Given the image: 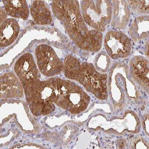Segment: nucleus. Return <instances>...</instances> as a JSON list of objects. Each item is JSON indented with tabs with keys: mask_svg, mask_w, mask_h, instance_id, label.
<instances>
[{
	"mask_svg": "<svg viewBox=\"0 0 149 149\" xmlns=\"http://www.w3.org/2000/svg\"><path fill=\"white\" fill-rule=\"evenodd\" d=\"M52 10L56 18L63 23L70 39L80 49L97 52L102 48L103 34L85 22L79 1H54Z\"/></svg>",
	"mask_w": 149,
	"mask_h": 149,
	"instance_id": "nucleus-1",
	"label": "nucleus"
},
{
	"mask_svg": "<svg viewBox=\"0 0 149 149\" xmlns=\"http://www.w3.org/2000/svg\"><path fill=\"white\" fill-rule=\"evenodd\" d=\"M64 69L65 76L68 78L79 82L98 97L104 98L107 75L98 72L92 64L81 63L75 57L70 55L65 60Z\"/></svg>",
	"mask_w": 149,
	"mask_h": 149,
	"instance_id": "nucleus-2",
	"label": "nucleus"
},
{
	"mask_svg": "<svg viewBox=\"0 0 149 149\" xmlns=\"http://www.w3.org/2000/svg\"><path fill=\"white\" fill-rule=\"evenodd\" d=\"M81 13L85 22L95 30L104 32L112 18L111 1H80Z\"/></svg>",
	"mask_w": 149,
	"mask_h": 149,
	"instance_id": "nucleus-3",
	"label": "nucleus"
},
{
	"mask_svg": "<svg viewBox=\"0 0 149 149\" xmlns=\"http://www.w3.org/2000/svg\"><path fill=\"white\" fill-rule=\"evenodd\" d=\"M35 54L38 68L44 75L51 77L62 72L64 66L51 46L39 45L36 49Z\"/></svg>",
	"mask_w": 149,
	"mask_h": 149,
	"instance_id": "nucleus-4",
	"label": "nucleus"
},
{
	"mask_svg": "<svg viewBox=\"0 0 149 149\" xmlns=\"http://www.w3.org/2000/svg\"><path fill=\"white\" fill-rule=\"evenodd\" d=\"M104 44L108 55L113 59L126 58L131 54V41L121 32L113 30L108 31L104 39Z\"/></svg>",
	"mask_w": 149,
	"mask_h": 149,
	"instance_id": "nucleus-5",
	"label": "nucleus"
},
{
	"mask_svg": "<svg viewBox=\"0 0 149 149\" xmlns=\"http://www.w3.org/2000/svg\"><path fill=\"white\" fill-rule=\"evenodd\" d=\"M14 70L24 88L32 86L40 81L39 69L31 54L26 53L17 61Z\"/></svg>",
	"mask_w": 149,
	"mask_h": 149,
	"instance_id": "nucleus-6",
	"label": "nucleus"
},
{
	"mask_svg": "<svg viewBox=\"0 0 149 149\" xmlns=\"http://www.w3.org/2000/svg\"><path fill=\"white\" fill-rule=\"evenodd\" d=\"M112 27L124 30L130 21L131 11L127 1H112Z\"/></svg>",
	"mask_w": 149,
	"mask_h": 149,
	"instance_id": "nucleus-7",
	"label": "nucleus"
},
{
	"mask_svg": "<svg viewBox=\"0 0 149 149\" xmlns=\"http://www.w3.org/2000/svg\"><path fill=\"white\" fill-rule=\"evenodd\" d=\"M90 100L87 94L74 84L69 94L66 109L72 113H78L86 108Z\"/></svg>",
	"mask_w": 149,
	"mask_h": 149,
	"instance_id": "nucleus-8",
	"label": "nucleus"
},
{
	"mask_svg": "<svg viewBox=\"0 0 149 149\" xmlns=\"http://www.w3.org/2000/svg\"><path fill=\"white\" fill-rule=\"evenodd\" d=\"M20 27L14 18H8L1 23V47H8L13 44L18 37Z\"/></svg>",
	"mask_w": 149,
	"mask_h": 149,
	"instance_id": "nucleus-9",
	"label": "nucleus"
},
{
	"mask_svg": "<svg viewBox=\"0 0 149 149\" xmlns=\"http://www.w3.org/2000/svg\"><path fill=\"white\" fill-rule=\"evenodd\" d=\"M34 22L40 25H50L52 21L51 11L44 1H33L30 9Z\"/></svg>",
	"mask_w": 149,
	"mask_h": 149,
	"instance_id": "nucleus-10",
	"label": "nucleus"
},
{
	"mask_svg": "<svg viewBox=\"0 0 149 149\" xmlns=\"http://www.w3.org/2000/svg\"><path fill=\"white\" fill-rule=\"evenodd\" d=\"M130 67L132 74L138 81L148 85V60L142 56H136L130 61Z\"/></svg>",
	"mask_w": 149,
	"mask_h": 149,
	"instance_id": "nucleus-11",
	"label": "nucleus"
},
{
	"mask_svg": "<svg viewBox=\"0 0 149 149\" xmlns=\"http://www.w3.org/2000/svg\"><path fill=\"white\" fill-rule=\"evenodd\" d=\"M2 2L5 11L9 16L24 20L29 18L30 10L26 1L3 0Z\"/></svg>",
	"mask_w": 149,
	"mask_h": 149,
	"instance_id": "nucleus-12",
	"label": "nucleus"
},
{
	"mask_svg": "<svg viewBox=\"0 0 149 149\" xmlns=\"http://www.w3.org/2000/svg\"><path fill=\"white\" fill-rule=\"evenodd\" d=\"M149 15H142L136 17L130 28L132 39L136 42L148 38L149 35Z\"/></svg>",
	"mask_w": 149,
	"mask_h": 149,
	"instance_id": "nucleus-13",
	"label": "nucleus"
},
{
	"mask_svg": "<svg viewBox=\"0 0 149 149\" xmlns=\"http://www.w3.org/2000/svg\"><path fill=\"white\" fill-rule=\"evenodd\" d=\"M1 84V93H3L4 96H13V93H21L22 91V83L13 73H6L2 76Z\"/></svg>",
	"mask_w": 149,
	"mask_h": 149,
	"instance_id": "nucleus-14",
	"label": "nucleus"
},
{
	"mask_svg": "<svg viewBox=\"0 0 149 149\" xmlns=\"http://www.w3.org/2000/svg\"><path fill=\"white\" fill-rule=\"evenodd\" d=\"M130 9L142 14H149V1H127Z\"/></svg>",
	"mask_w": 149,
	"mask_h": 149,
	"instance_id": "nucleus-15",
	"label": "nucleus"
},
{
	"mask_svg": "<svg viewBox=\"0 0 149 149\" xmlns=\"http://www.w3.org/2000/svg\"><path fill=\"white\" fill-rule=\"evenodd\" d=\"M7 14H6L5 10L2 9H1V23H2L7 18Z\"/></svg>",
	"mask_w": 149,
	"mask_h": 149,
	"instance_id": "nucleus-16",
	"label": "nucleus"
},
{
	"mask_svg": "<svg viewBox=\"0 0 149 149\" xmlns=\"http://www.w3.org/2000/svg\"><path fill=\"white\" fill-rule=\"evenodd\" d=\"M145 54L147 58H148L149 57V41L148 40L146 45V48H145Z\"/></svg>",
	"mask_w": 149,
	"mask_h": 149,
	"instance_id": "nucleus-17",
	"label": "nucleus"
}]
</instances>
